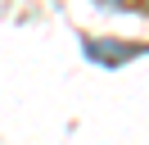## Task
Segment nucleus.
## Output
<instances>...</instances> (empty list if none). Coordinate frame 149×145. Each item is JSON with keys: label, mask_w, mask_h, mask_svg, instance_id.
<instances>
[{"label": "nucleus", "mask_w": 149, "mask_h": 145, "mask_svg": "<svg viewBox=\"0 0 149 145\" xmlns=\"http://www.w3.org/2000/svg\"><path fill=\"white\" fill-rule=\"evenodd\" d=\"M86 54H91L95 63H109V68H118V63H127V59H136L140 54V45H118V41H86Z\"/></svg>", "instance_id": "f257e3e1"}]
</instances>
